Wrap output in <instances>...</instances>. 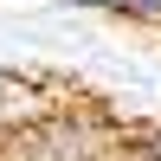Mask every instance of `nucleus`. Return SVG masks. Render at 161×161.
<instances>
[{"label": "nucleus", "instance_id": "1", "mask_svg": "<svg viewBox=\"0 0 161 161\" xmlns=\"http://www.w3.org/2000/svg\"><path fill=\"white\" fill-rule=\"evenodd\" d=\"M129 19H161V0H136V7H129Z\"/></svg>", "mask_w": 161, "mask_h": 161}, {"label": "nucleus", "instance_id": "3", "mask_svg": "<svg viewBox=\"0 0 161 161\" xmlns=\"http://www.w3.org/2000/svg\"><path fill=\"white\" fill-rule=\"evenodd\" d=\"M0 90H7V84H0Z\"/></svg>", "mask_w": 161, "mask_h": 161}, {"label": "nucleus", "instance_id": "2", "mask_svg": "<svg viewBox=\"0 0 161 161\" xmlns=\"http://www.w3.org/2000/svg\"><path fill=\"white\" fill-rule=\"evenodd\" d=\"M84 7H103V13H129L136 0H84Z\"/></svg>", "mask_w": 161, "mask_h": 161}]
</instances>
